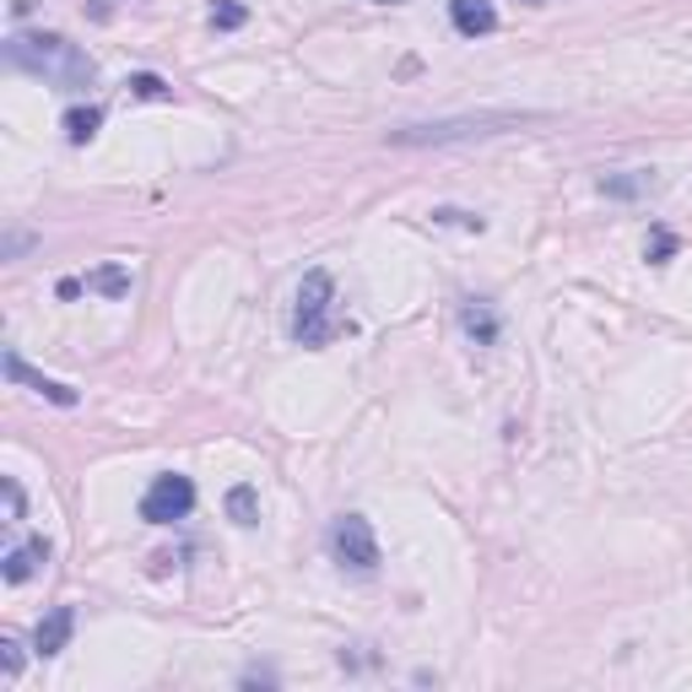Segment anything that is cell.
Listing matches in <instances>:
<instances>
[{"instance_id": "obj_1", "label": "cell", "mask_w": 692, "mask_h": 692, "mask_svg": "<svg viewBox=\"0 0 692 692\" xmlns=\"http://www.w3.org/2000/svg\"><path fill=\"white\" fill-rule=\"evenodd\" d=\"M6 61L39 81H50L55 92H87L98 81V65L81 44H70L65 33H11L6 39Z\"/></svg>"}, {"instance_id": "obj_2", "label": "cell", "mask_w": 692, "mask_h": 692, "mask_svg": "<svg viewBox=\"0 0 692 692\" xmlns=\"http://www.w3.org/2000/svg\"><path fill=\"white\" fill-rule=\"evenodd\" d=\"M547 125V114H519V109H482V114H454V120H428V125H400L389 130V146H449V141H482V135H504V130Z\"/></svg>"}, {"instance_id": "obj_3", "label": "cell", "mask_w": 692, "mask_h": 692, "mask_svg": "<svg viewBox=\"0 0 692 692\" xmlns=\"http://www.w3.org/2000/svg\"><path fill=\"white\" fill-rule=\"evenodd\" d=\"M352 325L336 315V276L330 271H309L298 282V304H293V341L298 347H330Z\"/></svg>"}, {"instance_id": "obj_4", "label": "cell", "mask_w": 692, "mask_h": 692, "mask_svg": "<svg viewBox=\"0 0 692 692\" xmlns=\"http://www.w3.org/2000/svg\"><path fill=\"white\" fill-rule=\"evenodd\" d=\"M330 558H336L341 568H352V573H374L378 568L374 525H369L363 514H341V519L330 525Z\"/></svg>"}, {"instance_id": "obj_5", "label": "cell", "mask_w": 692, "mask_h": 692, "mask_svg": "<svg viewBox=\"0 0 692 692\" xmlns=\"http://www.w3.org/2000/svg\"><path fill=\"white\" fill-rule=\"evenodd\" d=\"M189 508H195V482L179 476V471L157 476V482L141 493V519H146V525H174V519H185Z\"/></svg>"}, {"instance_id": "obj_6", "label": "cell", "mask_w": 692, "mask_h": 692, "mask_svg": "<svg viewBox=\"0 0 692 692\" xmlns=\"http://www.w3.org/2000/svg\"><path fill=\"white\" fill-rule=\"evenodd\" d=\"M449 22L460 39H487V33H498V6L493 0H449Z\"/></svg>"}, {"instance_id": "obj_7", "label": "cell", "mask_w": 692, "mask_h": 692, "mask_svg": "<svg viewBox=\"0 0 692 692\" xmlns=\"http://www.w3.org/2000/svg\"><path fill=\"white\" fill-rule=\"evenodd\" d=\"M6 378H11V384H28V389H39V395H44V400H55V406H76V389H70V384L33 374V369H28L17 352H6Z\"/></svg>"}, {"instance_id": "obj_8", "label": "cell", "mask_w": 692, "mask_h": 692, "mask_svg": "<svg viewBox=\"0 0 692 692\" xmlns=\"http://www.w3.org/2000/svg\"><path fill=\"white\" fill-rule=\"evenodd\" d=\"M50 563V541L44 536H28L22 547H11L6 552V563H0V573H6V584H22V579H33V568Z\"/></svg>"}, {"instance_id": "obj_9", "label": "cell", "mask_w": 692, "mask_h": 692, "mask_svg": "<svg viewBox=\"0 0 692 692\" xmlns=\"http://www.w3.org/2000/svg\"><path fill=\"white\" fill-rule=\"evenodd\" d=\"M70 628H76V612L70 606H55L44 623H39V633H33V649L50 660V655H61L65 644H70Z\"/></svg>"}, {"instance_id": "obj_10", "label": "cell", "mask_w": 692, "mask_h": 692, "mask_svg": "<svg viewBox=\"0 0 692 692\" xmlns=\"http://www.w3.org/2000/svg\"><path fill=\"white\" fill-rule=\"evenodd\" d=\"M460 330H465L476 347H493V341H498V315H493L482 298H465V304H460Z\"/></svg>"}, {"instance_id": "obj_11", "label": "cell", "mask_w": 692, "mask_h": 692, "mask_svg": "<svg viewBox=\"0 0 692 692\" xmlns=\"http://www.w3.org/2000/svg\"><path fill=\"white\" fill-rule=\"evenodd\" d=\"M103 125V109H65V141L70 146H87Z\"/></svg>"}, {"instance_id": "obj_12", "label": "cell", "mask_w": 692, "mask_h": 692, "mask_svg": "<svg viewBox=\"0 0 692 692\" xmlns=\"http://www.w3.org/2000/svg\"><path fill=\"white\" fill-rule=\"evenodd\" d=\"M649 174H606L601 179V195H612V200H638V195H649Z\"/></svg>"}, {"instance_id": "obj_13", "label": "cell", "mask_w": 692, "mask_h": 692, "mask_svg": "<svg viewBox=\"0 0 692 692\" xmlns=\"http://www.w3.org/2000/svg\"><path fill=\"white\" fill-rule=\"evenodd\" d=\"M87 287H92V293H103V298H125V293H130V271H125V265H98V271L87 276Z\"/></svg>"}, {"instance_id": "obj_14", "label": "cell", "mask_w": 692, "mask_h": 692, "mask_svg": "<svg viewBox=\"0 0 692 692\" xmlns=\"http://www.w3.org/2000/svg\"><path fill=\"white\" fill-rule=\"evenodd\" d=\"M228 519H233V525H254V519H260V498H254L250 482H239V487L228 493Z\"/></svg>"}, {"instance_id": "obj_15", "label": "cell", "mask_w": 692, "mask_h": 692, "mask_svg": "<svg viewBox=\"0 0 692 692\" xmlns=\"http://www.w3.org/2000/svg\"><path fill=\"white\" fill-rule=\"evenodd\" d=\"M0 498H6V525H22V519H28V498H22V482H17V476L0 482Z\"/></svg>"}, {"instance_id": "obj_16", "label": "cell", "mask_w": 692, "mask_h": 692, "mask_svg": "<svg viewBox=\"0 0 692 692\" xmlns=\"http://www.w3.org/2000/svg\"><path fill=\"white\" fill-rule=\"evenodd\" d=\"M125 87L135 92V98H152V103H157V98H168V81H163L157 70H135V76H130Z\"/></svg>"}, {"instance_id": "obj_17", "label": "cell", "mask_w": 692, "mask_h": 692, "mask_svg": "<svg viewBox=\"0 0 692 692\" xmlns=\"http://www.w3.org/2000/svg\"><path fill=\"white\" fill-rule=\"evenodd\" d=\"M244 6L239 0H222V6H211V28H222V33H233V28H244Z\"/></svg>"}, {"instance_id": "obj_18", "label": "cell", "mask_w": 692, "mask_h": 692, "mask_svg": "<svg viewBox=\"0 0 692 692\" xmlns=\"http://www.w3.org/2000/svg\"><path fill=\"white\" fill-rule=\"evenodd\" d=\"M22 671V649H17V638H0V677L11 682Z\"/></svg>"}, {"instance_id": "obj_19", "label": "cell", "mask_w": 692, "mask_h": 692, "mask_svg": "<svg viewBox=\"0 0 692 692\" xmlns=\"http://www.w3.org/2000/svg\"><path fill=\"white\" fill-rule=\"evenodd\" d=\"M677 254V239L666 233V228H655V239H649V265H666Z\"/></svg>"}, {"instance_id": "obj_20", "label": "cell", "mask_w": 692, "mask_h": 692, "mask_svg": "<svg viewBox=\"0 0 692 692\" xmlns=\"http://www.w3.org/2000/svg\"><path fill=\"white\" fill-rule=\"evenodd\" d=\"M433 222H454V228H476V233L487 228L482 217H471V211H449V206H443V211H433Z\"/></svg>"}, {"instance_id": "obj_21", "label": "cell", "mask_w": 692, "mask_h": 692, "mask_svg": "<svg viewBox=\"0 0 692 692\" xmlns=\"http://www.w3.org/2000/svg\"><path fill=\"white\" fill-rule=\"evenodd\" d=\"M22 250H33V239H28V233H11V239L0 244V254H6V260H17Z\"/></svg>"}, {"instance_id": "obj_22", "label": "cell", "mask_w": 692, "mask_h": 692, "mask_svg": "<svg viewBox=\"0 0 692 692\" xmlns=\"http://www.w3.org/2000/svg\"><path fill=\"white\" fill-rule=\"evenodd\" d=\"M254 682H260V688H276V671H260V666H250V671H244V688H254Z\"/></svg>"}, {"instance_id": "obj_23", "label": "cell", "mask_w": 692, "mask_h": 692, "mask_svg": "<svg viewBox=\"0 0 692 692\" xmlns=\"http://www.w3.org/2000/svg\"><path fill=\"white\" fill-rule=\"evenodd\" d=\"M369 6H406V0H369Z\"/></svg>"}, {"instance_id": "obj_24", "label": "cell", "mask_w": 692, "mask_h": 692, "mask_svg": "<svg viewBox=\"0 0 692 692\" xmlns=\"http://www.w3.org/2000/svg\"><path fill=\"white\" fill-rule=\"evenodd\" d=\"M525 6H547V0H525Z\"/></svg>"}]
</instances>
